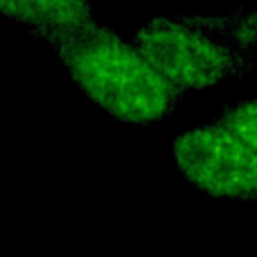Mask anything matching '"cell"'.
Here are the masks:
<instances>
[{"instance_id":"cell-1","label":"cell","mask_w":257,"mask_h":257,"mask_svg":"<svg viewBox=\"0 0 257 257\" xmlns=\"http://www.w3.org/2000/svg\"><path fill=\"white\" fill-rule=\"evenodd\" d=\"M30 34L48 44L80 92L114 120L159 122L183 100L185 90L157 72L133 42L100 24Z\"/></svg>"},{"instance_id":"cell-2","label":"cell","mask_w":257,"mask_h":257,"mask_svg":"<svg viewBox=\"0 0 257 257\" xmlns=\"http://www.w3.org/2000/svg\"><path fill=\"white\" fill-rule=\"evenodd\" d=\"M131 42L181 90L211 88L227 78H241L247 70L243 50L193 24L187 16L149 18L133 32Z\"/></svg>"},{"instance_id":"cell-3","label":"cell","mask_w":257,"mask_h":257,"mask_svg":"<svg viewBox=\"0 0 257 257\" xmlns=\"http://www.w3.org/2000/svg\"><path fill=\"white\" fill-rule=\"evenodd\" d=\"M173 161L209 197L257 201V149L221 122L181 133L173 143Z\"/></svg>"},{"instance_id":"cell-4","label":"cell","mask_w":257,"mask_h":257,"mask_svg":"<svg viewBox=\"0 0 257 257\" xmlns=\"http://www.w3.org/2000/svg\"><path fill=\"white\" fill-rule=\"evenodd\" d=\"M0 12L28 32L68 30L96 24L90 0H0Z\"/></svg>"},{"instance_id":"cell-5","label":"cell","mask_w":257,"mask_h":257,"mask_svg":"<svg viewBox=\"0 0 257 257\" xmlns=\"http://www.w3.org/2000/svg\"><path fill=\"white\" fill-rule=\"evenodd\" d=\"M193 24L221 36L239 50H257V8L235 10L229 16H187Z\"/></svg>"},{"instance_id":"cell-6","label":"cell","mask_w":257,"mask_h":257,"mask_svg":"<svg viewBox=\"0 0 257 257\" xmlns=\"http://www.w3.org/2000/svg\"><path fill=\"white\" fill-rule=\"evenodd\" d=\"M217 122L225 124L227 128H231L235 135H239L257 149V98L241 100L227 106L219 114Z\"/></svg>"}]
</instances>
